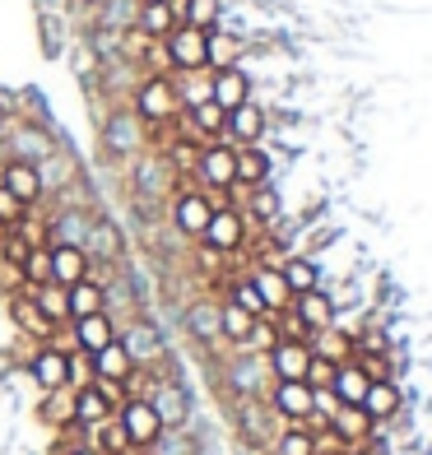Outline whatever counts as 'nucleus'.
Returning <instances> with one entry per match:
<instances>
[{"label": "nucleus", "mask_w": 432, "mask_h": 455, "mask_svg": "<svg viewBox=\"0 0 432 455\" xmlns=\"http://www.w3.org/2000/svg\"><path fill=\"white\" fill-rule=\"evenodd\" d=\"M135 116L168 126L181 116V98H177V79L172 75H144V84L135 89Z\"/></svg>", "instance_id": "1"}, {"label": "nucleus", "mask_w": 432, "mask_h": 455, "mask_svg": "<svg viewBox=\"0 0 432 455\" xmlns=\"http://www.w3.org/2000/svg\"><path fill=\"white\" fill-rule=\"evenodd\" d=\"M196 177H200V191H233L237 186V149L228 140H210L200 149Z\"/></svg>", "instance_id": "2"}, {"label": "nucleus", "mask_w": 432, "mask_h": 455, "mask_svg": "<svg viewBox=\"0 0 432 455\" xmlns=\"http://www.w3.org/2000/svg\"><path fill=\"white\" fill-rule=\"evenodd\" d=\"M210 219H214V200H210V191H200V186H187V191H177V196H172V228H177L181 237L200 242V237H204V228H210Z\"/></svg>", "instance_id": "3"}, {"label": "nucleus", "mask_w": 432, "mask_h": 455, "mask_svg": "<svg viewBox=\"0 0 432 455\" xmlns=\"http://www.w3.org/2000/svg\"><path fill=\"white\" fill-rule=\"evenodd\" d=\"M200 246H210V251L219 256H237L246 246V214L237 210V204H223V210H214L210 228H204Z\"/></svg>", "instance_id": "4"}, {"label": "nucleus", "mask_w": 432, "mask_h": 455, "mask_svg": "<svg viewBox=\"0 0 432 455\" xmlns=\"http://www.w3.org/2000/svg\"><path fill=\"white\" fill-rule=\"evenodd\" d=\"M28 377L43 386V395L52 390H70V354L60 344H37L28 358Z\"/></svg>", "instance_id": "5"}, {"label": "nucleus", "mask_w": 432, "mask_h": 455, "mask_svg": "<svg viewBox=\"0 0 432 455\" xmlns=\"http://www.w3.org/2000/svg\"><path fill=\"white\" fill-rule=\"evenodd\" d=\"M144 400L154 404V413H158L163 427H187V423H191V390L181 386V381H172V377H168V381L158 377Z\"/></svg>", "instance_id": "6"}, {"label": "nucleus", "mask_w": 432, "mask_h": 455, "mask_svg": "<svg viewBox=\"0 0 432 455\" xmlns=\"http://www.w3.org/2000/svg\"><path fill=\"white\" fill-rule=\"evenodd\" d=\"M116 423H121V432H126L131 451H149L158 442V432H163V423H158V413H154L149 400H126L116 409Z\"/></svg>", "instance_id": "7"}, {"label": "nucleus", "mask_w": 432, "mask_h": 455, "mask_svg": "<svg viewBox=\"0 0 432 455\" xmlns=\"http://www.w3.org/2000/svg\"><path fill=\"white\" fill-rule=\"evenodd\" d=\"M163 52H168V60H172V75L204 70V28L177 24L168 37H163Z\"/></svg>", "instance_id": "8"}, {"label": "nucleus", "mask_w": 432, "mask_h": 455, "mask_svg": "<svg viewBox=\"0 0 432 455\" xmlns=\"http://www.w3.org/2000/svg\"><path fill=\"white\" fill-rule=\"evenodd\" d=\"M0 191H10L19 204H33L47 196V186H43V172H37V163H24V158H5L0 163Z\"/></svg>", "instance_id": "9"}, {"label": "nucleus", "mask_w": 432, "mask_h": 455, "mask_svg": "<svg viewBox=\"0 0 432 455\" xmlns=\"http://www.w3.org/2000/svg\"><path fill=\"white\" fill-rule=\"evenodd\" d=\"M265 404H270L275 419H284V423H307L312 419V386L307 381H270Z\"/></svg>", "instance_id": "10"}, {"label": "nucleus", "mask_w": 432, "mask_h": 455, "mask_svg": "<svg viewBox=\"0 0 432 455\" xmlns=\"http://www.w3.org/2000/svg\"><path fill=\"white\" fill-rule=\"evenodd\" d=\"M265 367H270L275 381H307V367H312V344L279 339L270 354H265Z\"/></svg>", "instance_id": "11"}, {"label": "nucleus", "mask_w": 432, "mask_h": 455, "mask_svg": "<svg viewBox=\"0 0 432 455\" xmlns=\"http://www.w3.org/2000/svg\"><path fill=\"white\" fill-rule=\"evenodd\" d=\"M10 316H14V325L24 330V335H28L33 344H52V339H56V330H60V325H56V321L43 312V307L33 302V293H28V288H24V293H14V298H10Z\"/></svg>", "instance_id": "12"}, {"label": "nucleus", "mask_w": 432, "mask_h": 455, "mask_svg": "<svg viewBox=\"0 0 432 455\" xmlns=\"http://www.w3.org/2000/svg\"><path fill=\"white\" fill-rule=\"evenodd\" d=\"M116 339L126 344V354H131L135 367H154V363L163 358V348H168V344H163V335H158V325L140 321V316L126 325V335H116Z\"/></svg>", "instance_id": "13"}, {"label": "nucleus", "mask_w": 432, "mask_h": 455, "mask_svg": "<svg viewBox=\"0 0 432 455\" xmlns=\"http://www.w3.org/2000/svg\"><path fill=\"white\" fill-rule=\"evenodd\" d=\"M121 335V330L112 325V316L108 312H93V316H79V321H70V339H75V354H98V348H108L112 339Z\"/></svg>", "instance_id": "14"}, {"label": "nucleus", "mask_w": 432, "mask_h": 455, "mask_svg": "<svg viewBox=\"0 0 432 455\" xmlns=\"http://www.w3.org/2000/svg\"><path fill=\"white\" fill-rule=\"evenodd\" d=\"M112 404L108 400H102V390L89 381V386H75L70 390V423H79V427H84V432H93L98 423H108L112 419Z\"/></svg>", "instance_id": "15"}, {"label": "nucleus", "mask_w": 432, "mask_h": 455, "mask_svg": "<svg viewBox=\"0 0 432 455\" xmlns=\"http://www.w3.org/2000/svg\"><path fill=\"white\" fill-rule=\"evenodd\" d=\"M93 275V260L84 246H66V242H52V283L60 288H70L79 279H89Z\"/></svg>", "instance_id": "16"}, {"label": "nucleus", "mask_w": 432, "mask_h": 455, "mask_svg": "<svg viewBox=\"0 0 432 455\" xmlns=\"http://www.w3.org/2000/svg\"><path fill=\"white\" fill-rule=\"evenodd\" d=\"M172 168L163 163V154H140L135 158V191L140 200H163L168 196V186H172Z\"/></svg>", "instance_id": "17"}, {"label": "nucleus", "mask_w": 432, "mask_h": 455, "mask_svg": "<svg viewBox=\"0 0 432 455\" xmlns=\"http://www.w3.org/2000/svg\"><path fill=\"white\" fill-rule=\"evenodd\" d=\"M177 24H181V10H177V5H168V0H140V10H135V33L163 43V37H168Z\"/></svg>", "instance_id": "18"}, {"label": "nucleus", "mask_w": 432, "mask_h": 455, "mask_svg": "<svg viewBox=\"0 0 432 455\" xmlns=\"http://www.w3.org/2000/svg\"><path fill=\"white\" fill-rule=\"evenodd\" d=\"M84 251L93 265H121V256H126V237H121V228L112 219H93V233L84 242Z\"/></svg>", "instance_id": "19"}, {"label": "nucleus", "mask_w": 432, "mask_h": 455, "mask_svg": "<svg viewBox=\"0 0 432 455\" xmlns=\"http://www.w3.org/2000/svg\"><path fill=\"white\" fill-rule=\"evenodd\" d=\"M210 102H219L223 112H233V108H242V102H252V79H246L237 66L210 70Z\"/></svg>", "instance_id": "20"}, {"label": "nucleus", "mask_w": 432, "mask_h": 455, "mask_svg": "<svg viewBox=\"0 0 432 455\" xmlns=\"http://www.w3.org/2000/svg\"><path fill=\"white\" fill-rule=\"evenodd\" d=\"M265 135V112L256 108V102H242V108L228 112V121H223V140L233 144V149H242V144H260Z\"/></svg>", "instance_id": "21"}, {"label": "nucleus", "mask_w": 432, "mask_h": 455, "mask_svg": "<svg viewBox=\"0 0 432 455\" xmlns=\"http://www.w3.org/2000/svg\"><path fill=\"white\" fill-rule=\"evenodd\" d=\"M325 427H331V437H335L340 446H358V442L372 437V427H377V423L363 413V404H340V409L331 413V423H325Z\"/></svg>", "instance_id": "22"}, {"label": "nucleus", "mask_w": 432, "mask_h": 455, "mask_svg": "<svg viewBox=\"0 0 432 455\" xmlns=\"http://www.w3.org/2000/svg\"><path fill=\"white\" fill-rule=\"evenodd\" d=\"M102 140H108V154H116V158L140 154V144H144V126H140V116H126V112L108 116V126H102Z\"/></svg>", "instance_id": "23"}, {"label": "nucleus", "mask_w": 432, "mask_h": 455, "mask_svg": "<svg viewBox=\"0 0 432 455\" xmlns=\"http://www.w3.org/2000/svg\"><path fill=\"white\" fill-rule=\"evenodd\" d=\"M252 283H256V293H260V302H265V312H270V316H279V312H288V307H293V293H288L279 265H256Z\"/></svg>", "instance_id": "24"}, {"label": "nucleus", "mask_w": 432, "mask_h": 455, "mask_svg": "<svg viewBox=\"0 0 432 455\" xmlns=\"http://www.w3.org/2000/svg\"><path fill=\"white\" fill-rule=\"evenodd\" d=\"M288 312H293L307 330H312V335H316V330H331V325H335V302H331V293H321V288H312V293H298Z\"/></svg>", "instance_id": "25"}, {"label": "nucleus", "mask_w": 432, "mask_h": 455, "mask_svg": "<svg viewBox=\"0 0 432 455\" xmlns=\"http://www.w3.org/2000/svg\"><path fill=\"white\" fill-rule=\"evenodd\" d=\"M228 381L237 386V395H242V400H252V395H260V390L270 386L275 377H270V367H265L260 354H246V348H242V363L228 367Z\"/></svg>", "instance_id": "26"}, {"label": "nucleus", "mask_w": 432, "mask_h": 455, "mask_svg": "<svg viewBox=\"0 0 432 455\" xmlns=\"http://www.w3.org/2000/svg\"><path fill=\"white\" fill-rule=\"evenodd\" d=\"M270 181V154L260 144H242L237 149V186L233 191H256V186Z\"/></svg>", "instance_id": "27"}, {"label": "nucleus", "mask_w": 432, "mask_h": 455, "mask_svg": "<svg viewBox=\"0 0 432 455\" xmlns=\"http://www.w3.org/2000/svg\"><path fill=\"white\" fill-rule=\"evenodd\" d=\"M66 302H70V321L93 316V312H108V283H98L89 275V279H79V283L66 288Z\"/></svg>", "instance_id": "28"}, {"label": "nucleus", "mask_w": 432, "mask_h": 455, "mask_svg": "<svg viewBox=\"0 0 432 455\" xmlns=\"http://www.w3.org/2000/svg\"><path fill=\"white\" fill-rule=\"evenodd\" d=\"M363 413H367L372 423H390V419L400 413V386H396V381H367Z\"/></svg>", "instance_id": "29"}, {"label": "nucleus", "mask_w": 432, "mask_h": 455, "mask_svg": "<svg viewBox=\"0 0 432 455\" xmlns=\"http://www.w3.org/2000/svg\"><path fill=\"white\" fill-rule=\"evenodd\" d=\"M47 223H52V242H66V246H84L89 233H93V214L89 210H60Z\"/></svg>", "instance_id": "30"}, {"label": "nucleus", "mask_w": 432, "mask_h": 455, "mask_svg": "<svg viewBox=\"0 0 432 455\" xmlns=\"http://www.w3.org/2000/svg\"><path fill=\"white\" fill-rule=\"evenodd\" d=\"M200 149H204V144L200 140H191V135H177L172 131V140L168 144H163V163H168V168L177 172V177H196V163H200Z\"/></svg>", "instance_id": "31"}, {"label": "nucleus", "mask_w": 432, "mask_h": 455, "mask_svg": "<svg viewBox=\"0 0 432 455\" xmlns=\"http://www.w3.org/2000/svg\"><path fill=\"white\" fill-rule=\"evenodd\" d=\"M89 363H93V377H102V381H126L135 371V363H131V354H126V344H121V339H112L108 348H98Z\"/></svg>", "instance_id": "32"}, {"label": "nucleus", "mask_w": 432, "mask_h": 455, "mask_svg": "<svg viewBox=\"0 0 432 455\" xmlns=\"http://www.w3.org/2000/svg\"><path fill=\"white\" fill-rule=\"evenodd\" d=\"M237 56H242V43L233 33H223V28L204 33V70H228L237 66Z\"/></svg>", "instance_id": "33"}, {"label": "nucleus", "mask_w": 432, "mask_h": 455, "mask_svg": "<svg viewBox=\"0 0 432 455\" xmlns=\"http://www.w3.org/2000/svg\"><path fill=\"white\" fill-rule=\"evenodd\" d=\"M331 390H335V400H340V404H363V395H367V377H363V367H358L354 358L340 363V367H335Z\"/></svg>", "instance_id": "34"}, {"label": "nucleus", "mask_w": 432, "mask_h": 455, "mask_svg": "<svg viewBox=\"0 0 432 455\" xmlns=\"http://www.w3.org/2000/svg\"><path fill=\"white\" fill-rule=\"evenodd\" d=\"M252 325H256V316L252 312H242V307L237 302H228V298H223L219 302V335L223 339H228V344H246V335H252Z\"/></svg>", "instance_id": "35"}, {"label": "nucleus", "mask_w": 432, "mask_h": 455, "mask_svg": "<svg viewBox=\"0 0 432 455\" xmlns=\"http://www.w3.org/2000/svg\"><path fill=\"white\" fill-rule=\"evenodd\" d=\"M279 275H284V283H288V293H312V288H321V270L307 256H288L284 265H279Z\"/></svg>", "instance_id": "36"}, {"label": "nucleus", "mask_w": 432, "mask_h": 455, "mask_svg": "<svg viewBox=\"0 0 432 455\" xmlns=\"http://www.w3.org/2000/svg\"><path fill=\"white\" fill-rule=\"evenodd\" d=\"M56 154V140L43 131H19L10 144V158H24V163H47Z\"/></svg>", "instance_id": "37"}, {"label": "nucleus", "mask_w": 432, "mask_h": 455, "mask_svg": "<svg viewBox=\"0 0 432 455\" xmlns=\"http://www.w3.org/2000/svg\"><path fill=\"white\" fill-rule=\"evenodd\" d=\"M187 330H191L200 344L223 339V335H219V302H191V307H187Z\"/></svg>", "instance_id": "38"}, {"label": "nucleus", "mask_w": 432, "mask_h": 455, "mask_svg": "<svg viewBox=\"0 0 432 455\" xmlns=\"http://www.w3.org/2000/svg\"><path fill=\"white\" fill-rule=\"evenodd\" d=\"M312 354H316V358H331V363L340 367V363L354 358V339H348L344 330H335V325H331V330H316V335H312Z\"/></svg>", "instance_id": "39"}, {"label": "nucleus", "mask_w": 432, "mask_h": 455, "mask_svg": "<svg viewBox=\"0 0 432 455\" xmlns=\"http://www.w3.org/2000/svg\"><path fill=\"white\" fill-rule=\"evenodd\" d=\"M275 455H321V446L302 423H284V432L275 437Z\"/></svg>", "instance_id": "40"}, {"label": "nucleus", "mask_w": 432, "mask_h": 455, "mask_svg": "<svg viewBox=\"0 0 432 455\" xmlns=\"http://www.w3.org/2000/svg\"><path fill=\"white\" fill-rule=\"evenodd\" d=\"M28 293H33V302L43 307L56 325H70V302H66V288H60V283H37V288H28Z\"/></svg>", "instance_id": "41"}, {"label": "nucleus", "mask_w": 432, "mask_h": 455, "mask_svg": "<svg viewBox=\"0 0 432 455\" xmlns=\"http://www.w3.org/2000/svg\"><path fill=\"white\" fill-rule=\"evenodd\" d=\"M19 275H24V288H37V283H52V246H33L19 265Z\"/></svg>", "instance_id": "42"}, {"label": "nucleus", "mask_w": 432, "mask_h": 455, "mask_svg": "<svg viewBox=\"0 0 432 455\" xmlns=\"http://www.w3.org/2000/svg\"><path fill=\"white\" fill-rule=\"evenodd\" d=\"M181 24H191V28H219V0H181Z\"/></svg>", "instance_id": "43"}, {"label": "nucleus", "mask_w": 432, "mask_h": 455, "mask_svg": "<svg viewBox=\"0 0 432 455\" xmlns=\"http://www.w3.org/2000/svg\"><path fill=\"white\" fill-rule=\"evenodd\" d=\"M149 455H200V451H196V442H191L187 427H163L158 442L149 446Z\"/></svg>", "instance_id": "44"}, {"label": "nucleus", "mask_w": 432, "mask_h": 455, "mask_svg": "<svg viewBox=\"0 0 432 455\" xmlns=\"http://www.w3.org/2000/svg\"><path fill=\"white\" fill-rule=\"evenodd\" d=\"M93 446H98L102 455H126V451H131L126 432H121V423H116V413H112L108 423H98V427H93Z\"/></svg>", "instance_id": "45"}, {"label": "nucleus", "mask_w": 432, "mask_h": 455, "mask_svg": "<svg viewBox=\"0 0 432 455\" xmlns=\"http://www.w3.org/2000/svg\"><path fill=\"white\" fill-rule=\"evenodd\" d=\"M279 344V325H275V316H256V325H252V335H246V354H270V348Z\"/></svg>", "instance_id": "46"}, {"label": "nucleus", "mask_w": 432, "mask_h": 455, "mask_svg": "<svg viewBox=\"0 0 432 455\" xmlns=\"http://www.w3.org/2000/svg\"><path fill=\"white\" fill-rule=\"evenodd\" d=\"M228 302H237L242 312H252V316H270L265 302H260V293H256V283H252V275H242V279L228 283Z\"/></svg>", "instance_id": "47"}, {"label": "nucleus", "mask_w": 432, "mask_h": 455, "mask_svg": "<svg viewBox=\"0 0 432 455\" xmlns=\"http://www.w3.org/2000/svg\"><path fill=\"white\" fill-rule=\"evenodd\" d=\"M242 214H252L256 223H275L279 219V196L270 191V186H256L252 200H246V210Z\"/></svg>", "instance_id": "48"}, {"label": "nucleus", "mask_w": 432, "mask_h": 455, "mask_svg": "<svg viewBox=\"0 0 432 455\" xmlns=\"http://www.w3.org/2000/svg\"><path fill=\"white\" fill-rule=\"evenodd\" d=\"M354 363L363 367L367 381H390V358L386 354H354Z\"/></svg>", "instance_id": "49"}, {"label": "nucleus", "mask_w": 432, "mask_h": 455, "mask_svg": "<svg viewBox=\"0 0 432 455\" xmlns=\"http://www.w3.org/2000/svg\"><path fill=\"white\" fill-rule=\"evenodd\" d=\"M331 381H335V363L312 354V367H307V386H312V390H331Z\"/></svg>", "instance_id": "50"}, {"label": "nucleus", "mask_w": 432, "mask_h": 455, "mask_svg": "<svg viewBox=\"0 0 432 455\" xmlns=\"http://www.w3.org/2000/svg\"><path fill=\"white\" fill-rule=\"evenodd\" d=\"M28 214V204H19L10 191H0V228H19Z\"/></svg>", "instance_id": "51"}, {"label": "nucleus", "mask_w": 432, "mask_h": 455, "mask_svg": "<svg viewBox=\"0 0 432 455\" xmlns=\"http://www.w3.org/2000/svg\"><path fill=\"white\" fill-rule=\"evenodd\" d=\"M66 455H102V451H98V446H93V442H79V446H70V451H66Z\"/></svg>", "instance_id": "52"}, {"label": "nucleus", "mask_w": 432, "mask_h": 455, "mask_svg": "<svg viewBox=\"0 0 432 455\" xmlns=\"http://www.w3.org/2000/svg\"><path fill=\"white\" fill-rule=\"evenodd\" d=\"M0 131H5V102H0Z\"/></svg>", "instance_id": "53"}, {"label": "nucleus", "mask_w": 432, "mask_h": 455, "mask_svg": "<svg viewBox=\"0 0 432 455\" xmlns=\"http://www.w3.org/2000/svg\"><path fill=\"white\" fill-rule=\"evenodd\" d=\"M89 5H108V0H89Z\"/></svg>", "instance_id": "54"}, {"label": "nucleus", "mask_w": 432, "mask_h": 455, "mask_svg": "<svg viewBox=\"0 0 432 455\" xmlns=\"http://www.w3.org/2000/svg\"><path fill=\"white\" fill-rule=\"evenodd\" d=\"M168 5H181V0H168Z\"/></svg>", "instance_id": "55"}, {"label": "nucleus", "mask_w": 432, "mask_h": 455, "mask_svg": "<svg viewBox=\"0 0 432 455\" xmlns=\"http://www.w3.org/2000/svg\"><path fill=\"white\" fill-rule=\"evenodd\" d=\"M358 455H367V451H358Z\"/></svg>", "instance_id": "56"}]
</instances>
